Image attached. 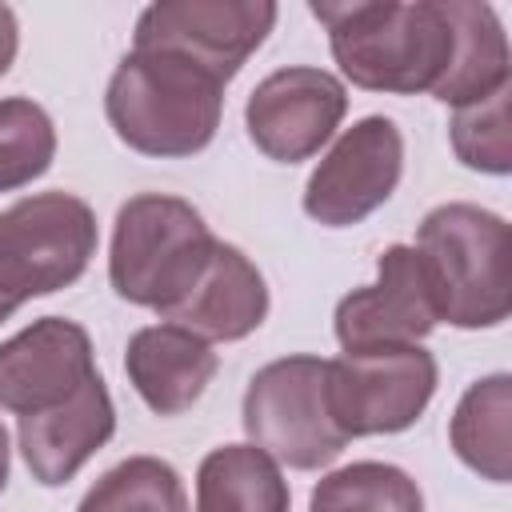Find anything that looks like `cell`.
Wrapping results in <instances>:
<instances>
[{
	"label": "cell",
	"instance_id": "obj_10",
	"mask_svg": "<svg viewBox=\"0 0 512 512\" xmlns=\"http://www.w3.org/2000/svg\"><path fill=\"white\" fill-rule=\"evenodd\" d=\"M348 112V88L328 68L292 64L268 72L244 104V128L252 144L276 164L312 160Z\"/></svg>",
	"mask_w": 512,
	"mask_h": 512
},
{
	"label": "cell",
	"instance_id": "obj_16",
	"mask_svg": "<svg viewBox=\"0 0 512 512\" xmlns=\"http://www.w3.org/2000/svg\"><path fill=\"white\" fill-rule=\"evenodd\" d=\"M452 24V60L444 80L432 88L440 104L464 108L508 88V36L492 4L484 0H440Z\"/></svg>",
	"mask_w": 512,
	"mask_h": 512
},
{
	"label": "cell",
	"instance_id": "obj_24",
	"mask_svg": "<svg viewBox=\"0 0 512 512\" xmlns=\"http://www.w3.org/2000/svg\"><path fill=\"white\" fill-rule=\"evenodd\" d=\"M8 472H12V444H8V428L0 420V492L8 488Z\"/></svg>",
	"mask_w": 512,
	"mask_h": 512
},
{
	"label": "cell",
	"instance_id": "obj_23",
	"mask_svg": "<svg viewBox=\"0 0 512 512\" xmlns=\"http://www.w3.org/2000/svg\"><path fill=\"white\" fill-rule=\"evenodd\" d=\"M16 48H20V24H16V12H12L8 4H0V76L12 68Z\"/></svg>",
	"mask_w": 512,
	"mask_h": 512
},
{
	"label": "cell",
	"instance_id": "obj_5",
	"mask_svg": "<svg viewBox=\"0 0 512 512\" xmlns=\"http://www.w3.org/2000/svg\"><path fill=\"white\" fill-rule=\"evenodd\" d=\"M96 212L72 192H36L0 212V324L32 296L76 284L96 256Z\"/></svg>",
	"mask_w": 512,
	"mask_h": 512
},
{
	"label": "cell",
	"instance_id": "obj_19",
	"mask_svg": "<svg viewBox=\"0 0 512 512\" xmlns=\"http://www.w3.org/2000/svg\"><path fill=\"white\" fill-rule=\"evenodd\" d=\"M308 512H424V492L396 464L352 460L312 488Z\"/></svg>",
	"mask_w": 512,
	"mask_h": 512
},
{
	"label": "cell",
	"instance_id": "obj_9",
	"mask_svg": "<svg viewBox=\"0 0 512 512\" xmlns=\"http://www.w3.org/2000/svg\"><path fill=\"white\" fill-rule=\"evenodd\" d=\"M404 176V136L388 116H364L336 136L304 184V212L324 228H352L384 208Z\"/></svg>",
	"mask_w": 512,
	"mask_h": 512
},
{
	"label": "cell",
	"instance_id": "obj_8",
	"mask_svg": "<svg viewBox=\"0 0 512 512\" xmlns=\"http://www.w3.org/2000/svg\"><path fill=\"white\" fill-rule=\"evenodd\" d=\"M276 16L272 0H156L136 16L132 48L184 56L228 84L268 40Z\"/></svg>",
	"mask_w": 512,
	"mask_h": 512
},
{
	"label": "cell",
	"instance_id": "obj_18",
	"mask_svg": "<svg viewBox=\"0 0 512 512\" xmlns=\"http://www.w3.org/2000/svg\"><path fill=\"white\" fill-rule=\"evenodd\" d=\"M508 428H512V376L492 372L464 388L448 420V444L476 476L492 484H508L512 476Z\"/></svg>",
	"mask_w": 512,
	"mask_h": 512
},
{
	"label": "cell",
	"instance_id": "obj_3",
	"mask_svg": "<svg viewBox=\"0 0 512 512\" xmlns=\"http://www.w3.org/2000/svg\"><path fill=\"white\" fill-rule=\"evenodd\" d=\"M412 248L444 324L476 332L508 320V220L500 212L468 200L436 204Z\"/></svg>",
	"mask_w": 512,
	"mask_h": 512
},
{
	"label": "cell",
	"instance_id": "obj_20",
	"mask_svg": "<svg viewBox=\"0 0 512 512\" xmlns=\"http://www.w3.org/2000/svg\"><path fill=\"white\" fill-rule=\"evenodd\" d=\"M76 512H188V492L168 460L128 456L84 492Z\"/></svg>",
	"mask_w": 512,
	"mask_h": 512
},
{
	"label": "cell",
	"instance_id": "obj_2",
	"mask_svg": "<svg viewBox=\"0 0 512 512\" xmlns=\"http://www.w3.org/2000/svg\"><path fill=\"white\" fill-rule=\"evenodd\" d=\"M104 116L116 140L140 156H196L216 140L224 84L184 56L132 48L108 80Z\"/></svg>",
	"mask_w": 512,
	"mask_h": 512
},
{
	"label": "cell",
	"instance_id": "obj_14",
	"mask_svg": "<svg viewBox=\"0 0 512 512\" xmlns=\"http://www.w3.org/2000/svg\"><path fill=\"white\" fill-rule=\"evenodd\" d=\"M268 316V284L260 276V268L236 248L216 240L200 280L184 292L180 304H172L160 320L188 328L192 336L216 344H232L252 336Z\"/></svg>",
	"mask_w": 512,
	"mask_h": 512
},
{
	"label": "cell",
	"instance_id": "obj_15",
	"mask_svg": "<svg viewBox=\"0 0 512 512\" xmlns=\"http://www.w3.org/2000/svg\"><path fill=\"white\" fill-rule=\"evenodd\" d=\"M216 368H220V356L212 352V344L176 324L136 328L124 348L128 384L156 416L188 412L208 392Z\"/></svg>",
	"mask_w": 512,
	"mask_h": 512
},
{
	"label": "cell",
	"instance_id": "obj_22",
	"mask_svg": "<svg viewBox=\"0 0 512 512\" xmlns=\"http://www.w3.org/2000/svg\"><path fill=\"white\" fill-rule=\"evenodd\" d=\"M508 96L512 84L500 88L488 100L452 108V124H448V140L452 152L464 168L472 172H488V176H508L512 172V128H508Z\"/></svg>",
	"mask_w": 512,
	"mask_h": 512
},
{
	"label": "cell",
	"instance_id": "obj_1",
	"mask_svg": "<svg viewBox=\"0 0 512 512\" xmlns=\"http://www.w3.org/2000/svg\"><path fill=\"white\" fill-rule=\"evenodd\" d=\"M340 72L364 92L420 96L444 80L452 24L440 0H312Z\"/></svg>",
	"mask_w": 512,
	"mask_h": 512
},
{
	"label": "cell",
	"instance_id": "obj_12",
	"mask_svg": "<svg viewBox=\"0 0 512 512\" xmlns=\"http://www.w3.org/2000/svg\"><path fill=\"white\" fill-rule=\"evenodd\" d=\"M96 376L92 336L64 316H40L0 344V408L36 416Z\"/></svg>",
	"mask_w": 512,
	"mask_h": 512
},
{
	"label": "cell",
	"instance_id": "obj_6",
	"mask_svg": "<svg viewBox=\"0 0 512 512\" xmlns=\"http://www.w3.org/2000/svg\"><path fill=\"white\" fill-rule=\"evenodd\" d=\"M324 384L328 360L320 356H280L256 368L240 404L248 444L296 472H316L332 464L348 448V436L332 424Z\"/></svg>",
	"mask_w": 512,
	"mask_h": 512
},
{
	"label": "cell",
	"instance_id": "obj_21",
	"mask_svg": "<svg viewBox=\"0 0 512 512\" xmlns=\"http://www.w3.org/2000/svg\"><path fill=\"white\" fill-rule=\"evenodd\" d=\"M56 160V124L52 116L28 100H0V192H16L40 180Z\"/></svg>",
	"mask_w": 512,
	"mask_h": 512
},
{
	"label": "cell",
	"instance_id": "obj_17",
	"mask_svg": "<svg viewBox=\"0 0 512 512\" xmlns=\"http://www.w3.org/2000/svg\"><path fill=\"white\" fill-rule=\"evenodd\" d=\"M280 464L256 444H220L196 468V512H288Z\"/></svg>",
	"mask_w": 512,
	"mask_h": 512
},
{
	"label": "cell",
	"instance_id": "obj_7",
	"mask_svg": "<svg viewBox=\"0 0 512 512\" xmlns=\"http://www.w3.org/2000/svg\"><path fill=\"white\" fill-rule=\"evenodd\" d=\"M440 384L436 356L424 344L344 352L328 360V412L332 424L356 436H392L412 428L432 404Z\"/></svg>",
	"mask_w": 512,
	"mask_h": 512
},
{
	"label": "cell",
	"instance_id": "obj_13",
	"mask_svg": "<svg viewBox=\"0 0 512 512\" xmlns=\"http://www.w3.org/2000/svg\"><path fill=\"white\" fill-rule=\"evenodd\" d=\"M112 432H116V404L100 372L84 380L64 404L36 416H20L16 424L20 456L32 480L44 488L68 484L112 440Z\"/></svg>",
	"mask_w": 512,
	"mask_h": 512
},
{
	"label": "cell",
	"instance_id": "obj_4",
	"mask_svg": "<svg viewBox=\"0 0 512 512\" xmlns=\"http://www.w3.org/2000/svg\"><path fill=\"white\" fill-rule=\"evenodd\" d=\"M212 248L216 236L188 200L140 192L116 212L108 284L120 300L164 316L200 280Z\"/></svg>",
	"mask_w": 512,
	"mask_h": 512
},
{
	"label": "cell",
	"instance_id": "obj_11",
	"mask_svg": "<svg viewBox=\"0 0 512 512\" xmlns=\"http://www.w3.org/2000/svg\"><path fill=\"white\" fill-rule=\"evenodd\" d=\"M436 324L440 316L412 244H388L376 260V280L340 296L332 316L344 352L420 344Z\"/></svg>",
	"mask_w": 512,
	"mask_h": 512
}]
</instances>
